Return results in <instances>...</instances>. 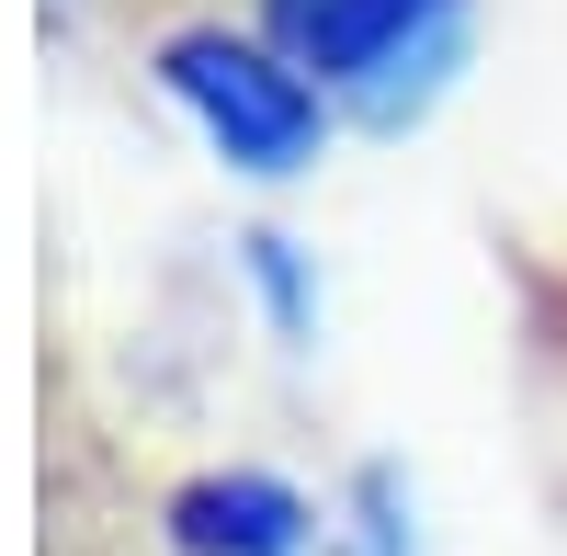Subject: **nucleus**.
Wrapping results in <instances>:
<instances>
[{"instance_id": "f03ea898", "label": "nucleus", "mask_w": 567, "mask_h": 556, "mask_svg": "<svg viewBox=\"0 0 567 556\" xmlns=\"http://www.w3.org/2000/svg\"><path fill=\"white\" fill-rule=\"evenodd\" d=\"M250 23L341 103V125L409 136L465 80L477 0H250Z\"/></svg>"}, {"instance_id": "7ed1b4c3", "label": "nucleus", "mask_w": 567, "mask_h": 556, "mask_svg": "<svg viewBox=\"0 0 567 556\" xmlns=\"http://www.w3.org/2000/svg\"><path fill=\"white\" fill-rule=\"evenodd\" d=\"M159 545L171 556H318L329 512L284 466H194L159 500Z\"/></svg>"}, {"instance_id": "20e7f679", "label": "nucleus", "mask_w": 567, "mask_h": 556, "mask_svg": "<svg viewBox=\"0 0 567 556\" xmlns=\"http://www.w3.org/2000/svg\"><path fill=\"white\" fill-rule=\"evenodd\" d=\"M239 285L261 307L272 352H318V250L296 227H239Z\"/></svg>"}, {"instance_id": "f257e3e1", "label": "nucleus", "mask_w": 567, "mask_h": 556, "mask_svg": "<svg viewBox=\"0 0 567 556\" xmlns=\"http://www.w3.org/2000/svg\"><path fill=\"white\" fill-rule=\"evenodd\" d=\"M148 80H159V103L205 136V159L239 171V182H307L329 159V136H341V103H329L261 23H227V12L171 23L148 45Z\"/></svg>"}, {"instance_id": "39448f33", "label": "nucleus", "mask_w": 567, "mask_h": 556, "mask_svg": "<svg viewBox=\"0 0 567 556\" xmlns=\"http://www.w3.org/2000/svg\"><path fill=\"white\" fill-rule=\"evenodd\" d=\"M329 556H420V488L398 454H363L329 500Z\"/></svg>"}]
</instances>
